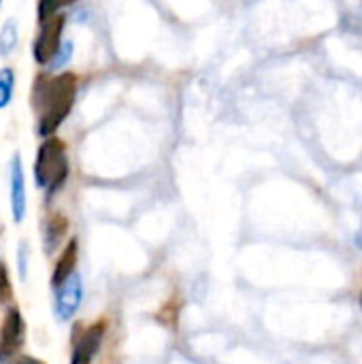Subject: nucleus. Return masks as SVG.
I'll return each mask as SVG.
<instances>
[{"mask_svg":"<svg viewBox=\"0 0 362 364\" xmlns=\"http://www.w3.org/2000/svg\"><path fill=\"white\" fill-rule=\"evenodd\" d=\"M77 98V75L62 73L58 77H38L32 87V107L38 111L36 132L43 139H49L64 124L73 111Z\"/></svg>","mask_w":362,"mask_h":364,"instance_id":"1","label":"nucleus"},{"mask_svg":"<svg viewBox=\"0 0 362 364\" xmlns=\"http://www.w3.org/2000/svg\"><path fill=\"white\" fill-rule=\"evenodd\" d=\"M70 164L66 156V145L58 136L45 139V143L36 151L34 160V181L47 196L55 194L68 179Z\"/></svg>","mask_w":362,"mask_h":364,"instance_id":"2","label":"nucleus"},{"mask_svg":"<svg viewBox=\"0 0 362 364\" xmlns=\"http://www.w3.org/2000/svg\"><path fill=\"white\" fill-rule=\"evenodd\" d=\"M64 23H66V17L60 13L53 19L41 23V32L32 43V58L38 66H47L49 60L53 58V53L58 51V47L62 43Z\"/></svg>","mask_w":362,"mask_h":364,"instance_id":"3","label":"nucleus"},{"mask_svg":"<svg viewBox=\"0 0 362 364\" xmlns=\"http://www.w3.org/2000/svg\"><path fill=\"white\" fill-rule=\"evenodd\" d=\"M26 341V322L19 309H9L0 326V363L11 360Z\"/></svg>","mask_w":362,"mask_h":364,"instance_id":"4","label":"nucleus"},{"mask_svg":"<svg viewBox=\"0 0 362 364\" xmlns=\"http://www.w3.org/2000/svg\"><path fill=\"white\" fill-rule=\"evenodd\" d=\"M105 331H107V324L102 320H98L92 326H87L81 335H77L70 364H92L94 356L98 354V350L102 346Z\"/></svg>","mask_w":362,"mask_h":364,"instance_id":"5","label":"nucleus"},{"mask_svg":"<svg viewBox=\"0 0 362 364\" xmlns=\"http://www.w3.org/2000/svg\"><path fill=\"white\" fill-rule=\"evenodd\" d=\"M83 299V286H81V277L77 273H73L66 282H62L58 286V294H55V314L60 320H70L75 316V311L79 309Z\"/></svg>","mask_w":362,"mask_h":364,"instance_id":"6","label":"nucleus"},{"mask_svg":"<svg viewBox=\"0 0 362 364\" xmlns=\"http://www.w3.org/2000/svg\"><path fill=\"white\" fill-rule=\"evenodd\" d=\"M11 211L15 222H21L26 215V181L19 156H13L11 160Z\"/></svg>","mask_w":362,"mask_h":364,"instance_id":"7","label":"nucleus"},{"mask_svg":"<svg viewBox=\"0 0 362 364\" xmlns=\"http://www.w3.org/2000/svg\"><path fill=\"white\" fill-rule=\"evenodd\" d=\"M77 254H79V245H77V239H70V243L64 247L62 256L58 258L55 262V269L51 273V286L58 288L62 282H66L73 273H75V267H77Z\"/></svg>","mask_w":362,"mask_h":364,"instance_id":"8","label":"nucleus"},{"mask_svg":"<svg viewBox=\"0 0 362 364\" xmlns=\"http://www.w3.org/2000/svg\"><path fill=\"white\" fill-rule=\"evenodd\" d=\"M66 230H68V222H66V218H64V215H60V213L49 215V218H47V222H45V228H43L45 250H47V252L55 250V247L60 245V241L64 239Z\"/></svg>","mask_w":362,"mask_h":364,"instance_id":"9","label":"nucleus"},{"mask_svg":"<svg viewBox=\"0 0 362 364\" xmlns=\"http://www.w3.org/2000/svg\"><path fill=\"white\" fill-rule=\"evenodd\" d=\"M17 41H19V28H17V21L11 17L0 28V55L13 53V49L17 47Z\"/></svg>","mask_w":362,"mask_h":364,"instance_id":"10","label":"nucleus"},{"mask_svg":"<svg viewBox=\"0 0 362 364\" xmlns=\"http://www.w3.org/2000/svg\"><path fill=\"white\" fill-rule=\"evenodd\" d=\"M13 90H15V73H13V68L4 66V68H0V109L11 105Z\"/></svg>","mask_w":362,"mask_h":364,"instance_id":"11","label":"nucleus"},{"mask_svg":"<svg viewBox=\"0 0 362 364\" xmlns=\"http://www.w3.org/2000/svg\"><path fill=\"white\" fill-rule=\"evenodd\" d=\"M73 51H75V43H73V41H62V43H60V47H58V51H55V53H53V58L49 60V68H53V70L64 68V66L70 62Z\"/></svg>","mask_w":362,"mask_h":364,"instance_id":"12","label":"nucleus"},{"mask_svg":"<svg viewBox=\"0 0 362 364\" xmlns=\"http://www.w3.org/2000/svg\"><path fill=\"white\" fill-rule=\"evenodd\" d=\"M60 6H64V4H62V0H38V4H36V17H38V23H45V21L53 19V17L58 15Z\"/></svg>","mask_w":362,"mask_h":364,"instance_id":"13","label":"nucleus"},{"mask_svg":"<svg viewBox=\"0 0 362 364\" xmlns=\"http://www.w3.org/2000/svg\"><path fill=\"white\" fill-rule=\"evenodd\" d=\"M13 296L11 279H9V269L4 262H0V303H6Z\"/></svg>","mask_w":362,"mask_h":364,"instance_id":"14","label":"nucleus"},{"mask_svg":"<svg viewBox=\"0 0 362 364\" xmlns=\"http://www.w3.org/2000/svg\"><path fill=\"white\" fill-rule=\"evenodd\" d=\"M19 264H21V277H26V247L19 250Z\"/></svg>","mask_w":362,"mask_h":364,"instance_id":"15","label":"nucleus"},{"mask_svg":"<svg viewBox=\"0 0 362 364\" xmlns=\"http://www.w3.org/2000/svg\"><path fill=\"white\" fill-rule=\"evenodd\" d=\"M15 364H45L43 360H36V358H19V363H15Z\"/></svg>","mask_w":362,"mask_h":364,"instance_id":"16","label":"nucleus"},{"mask_svg":"<svg viewBox=\"0 0 362 364\" xmlns=\"http://www.w3.org/2000/svg\"><path fill=\"white\" fill-rule=\"evenodd\" d=\"M75 2H79V0H62V4H75Z\"/></svg>","mask_w":362,"mask_h":364,"instance_id":"17","label":"nucleus"},{"mask_svg":"<svg viewBox=\"0 0 362 364\" xmlns=\"http://www.w3.org/2000/svg\"><path fill=\"white\" fill-rule=\"evenodd\" d=\"M361 307H362V296H361Z\"/></svg>","mask_w":362,"mask_h":364,"instance_id":"18","label":"nucleus"},{"mask_svg":"<svg viewBox=\"0 0 362 364\" xmlns=\"http://www.w3.org/2000/svg\"><path fill=\"white\" fill-rule=\"evenodd\" d=\"M0 6H2V0H0Z\"/></svg>","mask_w":362,"mask_h":364,"instance_id":"19","label":"nucleus"}]
</instances>
